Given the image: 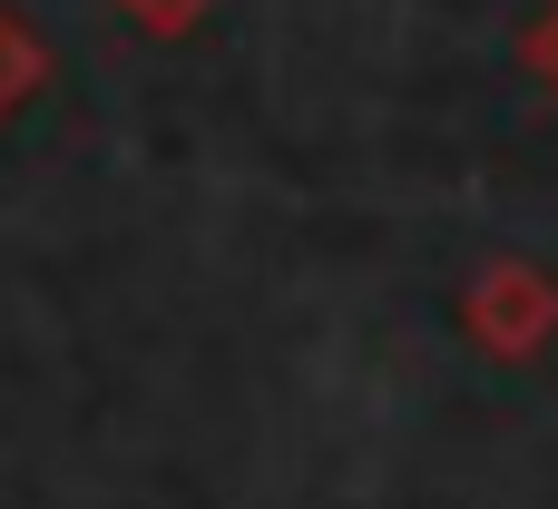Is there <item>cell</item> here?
<instances>
[{"label":"cell","mask_w":558,"mask_h":509,"mask_svg":"<svg viewBox=\"0 0 558 509\" xmlns=\"http://www.w3.org/2000/svg\"><path fill=\"white\" fill-rule=\"evenodd\" d=\"M471 334L490 343V353H539L558 334V284L539 275V265H490L481 284H471Z\"/></svg>","instance_id":"obj_1"},{"label":"cell","mask_w":558,"mask_h":509,"mask_svg":"<svg viewBox=\"0 0 558 509\" xmlns=\"http://www.w3.org/2000/svg\"><path fill=\"white\" fill-rule=\"evenodd\" d=\"M39 88H49V39H39V29L0 0V128H10Z\"/></svg>","instance_id":"obj_2"},{"label":"cell","mask_w":558,"mask_h":509,"mask_svg":"<svg viewBox=\"0 0 558 509\" xmlns=\"http://www.w3.org/2000/svg\"><path fill=\"white\" fill-rule=\"evenodd\" d=\"M206 10H216V0H118V20H128L137 39H186Z\"/></svg>","instance_id":"obj_3"},{"label":"cell","mask_w":558,"mask_h":509,"mask_svg":"<svg viewBox=\"0 0 558 509\" xmlns=\"http://www.w3.org/2000/svg\"><path fill=\"white\" fill-rule=\"evenodd\" d=\"M520 69H530V78H539V88L558 98V0L539 10V20H530V29H520Z\"/></svg>","instance_id":"obj_4"}]
</instances>
